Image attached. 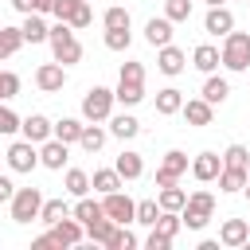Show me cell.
I'll return each instance as SVG.
<instances>
[{"label": "cell", "mask_w": 250, "mask_h": 250, "mask_svg": "<svg viewBox=\"0 0 250 250\" xmlns=\"http://www.w3.org/2000/svg\"><path fill=\"white\" fill-rule=\"evenodd\" d=\"M47 43H51L55 62H62V66H74V62L82 59V43L74 39V27H70V23H62V20L47 31Z\"/></svg>", "instance_id": "obj_1"}, {"label": "cell", "mask_w": 250, "mask_h": 250, "mask_svg": "<svg viewBox=\"0 0 250 250\" xmlns=\"http://www.w3.org/2000/svg\"><path fill=\"white\" fill-rule=\"evenodd\" d=\"M82 234H86V227H82L74 215H62V219L51 223V230H47L43 238H35L31 246H35V250H47V246H78Z\"/></svg>", "instance_id": "obj_2"}, {"label": "cell", "mask_w": 250, "mask_h": 250, "mask_svg": "<svg viewBox=\"0 0 250 250\" xmlns=\"http://www.w3.org/2000/svg\"><path fill=\"white\" fill-rule=\"evenodd\" d=\"M219 62L227 70H246L250 66V31H227L223 35V47H219Z\"/></svg>", "instance_id": "obj_3"}, {"label": "cell", "mask_w": 250, "mask_h": 250, "mask_svg": "<svg viewBox=\"0 0 250 250\" xmlns=\"http://www.w3.org/2000/svg\"><path fill=\"white\" fill-rule=\"evenodd\" d=\"M211 215H215V195H211V191H191L188 203L180 207V219H184V227H191V230H203V227L211 223Z\"/></svg>", "instance_id": "obj_4"}, {"label": "cell", "mask_w": 250, "mask_h": 250, "mask_svg": "<svg viewBox=\"0 0 250 250\" xmlns=\"http://www.w3.org/2000/svg\"><path fill=\"white\" fill-rule=\"evenodd\" d=\"M12 207V223H35L39 207H43V191L39 188H16V195L8 199Z\"/></svg>", "instance_id": "obj_5"}, {"label": "cell", "mask_w": 250, "mask_h": 250, "mask_svg": "<svg viewBox=\"0 0 250 250\" xmlns=\"http://www.w3.org/2000/svg\"><path fill=\"white\" fill-rule=\"evenodd\" d=\"M109 113H113V90L90 86V90L82 94V117H86V121H109Z\"/></svg>", "instance_id": "obj_6"}, {"label": "cell", "mask_w": 250, "mask_h": 250, "mask_svg": "<svg viewBox=\"0 0 250 250\" xmlns=\"http://www.w3.org/2000/svg\"><path fill=\"white\" fill-rule=\"evenodd\" d=\"M102 211L113 219V223H121V227H129L133 223V215H137V203L117 188V191H105V199H102Z\"/></svg>", "instance_id": "obj_7"}, {"label": "cell", "mask_w": 250, "mask_h": 250, "mask_svg": "<svg viewBox=\"0 0 250 250\" xmlns=\"http://www.w3.org/2000/svg\"><path fill=\"white\" fill-rule=\"evenodd\" d=\"M188 152H180V148H168L164 152V160H160V168H156V188H164V184H176L184 172H188Z\"/></svg>", "instance_id": "obj_8"}, {"label": "cell", "mask_w": 250, "mask_h": 250, "mask_svg": "<svg viewBox=\"0 0 250 250\" xmlns=\"http://www.w3.org/2000/svg\"><path fill=\"white\" fill-rule=\"evenodd\" d=\"M39 164V148L31 141H12L8 145V168L12 172H31Z\"/></svg>", "instance_id": "obj_9"}, {"label": "cell", "mask_w": 250, "mask_h": 250, "mask_svg": "<svg viewBox=\"0 0 250 250\" xmlns=\"http://www.w3.org/2000/svg\"><path fill=\"white\" fill-rule=\"evenodd\" d=\"M184 66H188V55H184L176 43H164V47H156V70H160V74L176 78Z\"/></svg>", "instance_id": "obj_10"}, {"label": "cell", "mask_w": 250, "mask_h": 250, "mask_svg": "<svg viewBox=\"0 0 250 250\" xmlns=\"http://www.w3.org/2000/svg\"><path fill=\"white\" fill-rule=\"evenodd\" d=\"M35 86H39L43 94H59V90L66 86V66H62V62H43V66L35 70Z\"/></svg>", "instance_id": "obj_11"}, {"label": "cell", "mask_w": 250, "mask_h": 250, "mask_svg": "<svg viewBox=\"0 0 250 250\" xmlns=\"http://www.w3.org/2000/svg\"><path fill=\"white\" fill-rule=\"evenodd\" d=\"M180 113H184V121H188V125H195V129H203V125H211V121H215V105H211V102H203V98H188V102L180 105Z\"/></svg>", "instance_id": "obj_12"}, {"label": "cell", "mask_w": 250, "mask_h": 250, "mask_svg": "<svg viewBox=\"0 0 250 250\" xmlns=\"http://www.w3.org/2000/svg\"><path fill=\"white\" fill-rule=\"evenodd\" d=\"M203 31H207V35H227V31H234V16H230V8H227V4L207 8V16H203Z\"/></svg>", "instance_id": "obj_13"}, {"label": "cell", "mask_w": 250, "mask_h": 250, "mask_svg": "<svg viewBox=\"0 0 250 250\" xmlns=\"http://www.w3.org/2000/svg\"><path fill=\"white\" fill-rule=\"evenodd\" d=\"M20 133H23V141L43 145V141L51 137V121H47L43 113H27V117H20Z\"/></svg>", "instance_id": "obj_14"}, {"label": "cell", "mask_w": 250, "mask_h": 250, "mask_svg": "<svg viewBox=\"0 0 250 250\" xmlns=\"http://www.w3.org/2000/svg\"><path fill=\"white\" fill-rule=\"evenodd\" d=\"M66 156H70V152H66V145H62L59 137H47V141L39 145V164L51 168V172H59V168L66 164Z\"/></svg>", "instance_id": "obj_15"}, {"label": "cell", "mask_w": 250, "mask_h": 250, "mask_svg": "<svg viewBox=\"0 0 250 250\" xmlns=\"http://www.w3.org/2000/svg\"><path fill=\"white\" fill-rule=\"evenodd\" d=\"M188 168H191V176H195L199 184H211V180L219 176V168H223V156H219V152H199Z\"/></svg>", "instance_id": "obj_16"}, {"label": "cell", "mask_w": 250, "mask_h": 250, "mask_svg": "<svg viewBox=\"0 0 250 250\" xmlns=\"http://www.w3.org/2000/svg\"><path fill=\"white\" fill-rule=\"evenodd\" d=\"M219 242H223V246H246V242H250V223H246V219H223Z\"/></svg>", "instance_id": "obj_17"}, {"label": "cell", "mask_w": 250, "mask_h": 250, "mask_svg": "<svg viewBox=\"0 0 250 250\" xmlns=\"http://www.w3.org/2000/svg\"><path fill=\"white\" fill-rule=\"evenodd\" d=\"M145 39H148V47L172 43V20H168V16H152V20L145 23Z\"/></svg>", "instance_id": "obj_18"}, {"label": "cell", "mask_w": 250, "mask_h": 250, "mask_svg": "<svg viewBox=\"0 0 250 250\" xmlns=\"http://www.w3.org/2000/svg\"><path fill=\"white\" fill-rule=\"evenodd\" d=\"M20 31H23V43H47V23H43V16L39 12H27L23 16V23H20Z\"/></svg>", "instance_id": "obj_19"}, {"label": "cell", "mask_w": 250, "mask_h": 250, "mask_svg": "<svg viewBox=\"0 0 250 250\" xmlns=\"http://www.w3.org/2000/svg\"><path fill=\"white\" fill-rule=\"evenodd\" d=\"M191 66H195V70H203V74H215V70H219V47L199 43V47L191 51Z\"/></svg>", "instance_id": "obj_20"}, {"label": "cell", "mask_w": 250, "mask_h": 250, "mask_svg": "<svg viewBox=\"0 0 250 250\" xmlns=\"http://www.w3.org/2000/svg\"><path fill=\"white\" fill-rule=\"evenodd\" d=\"M227 94H230V82L227 78H219V74H207V82H203V102H211V105H223L227 102Z\"/></svg>", "instance_id": "obj_21"}, {"label": "cell", "mask_w": 250, "mask_h": 250, "mask_svg": "<svg viewBox=\"0 0 250 250\" xmlns=\"http://www.w3.org/2000/svg\"><path fill=\"white\" fill-rule=\"evenodd\" d=\"M113 168H117L121 180H141V176H145V160H141V152H121Z\"/></svg>", "instance_id": "obj_22"}, {"label": "cell", "mask_w": 250, "mask_h": 250, "mask_svg": "<svg viewBox=\"0 0 250 250\" xmlns=\"http://www.w3.org/2000/svg\"><path fill=\"white\" fill-rule=\"evenodd\" d=\"M180 105H184V94H180L176 86H164V90L156 94V113H160V117H172V113H180Z\"/></svg>", "instance_id": "obj_23"}, {"label": "cell", "mask_w": 250, "mask_h": 250, "mask_svg": "<svg viewBox=\"0 0 250 250\" xmlns=\"http://www.w3.org/2000/svg\"><path fill=\"white\" fill-rule=\"evenodd\" d=\"M109 133H113V137H121V141H129V137H137V133H141V121H137L133 113H117V117L109 113Z\"/></svg>", "instance_id": "obj_24"}, {"label": "cell", "mask_w": 250, "mask_h": 250, "mask_svg": "<svg viewBox=\"0 0 250 250\" xmlns=\"http://www.w3.org/2000/svg\"><path fill=\"white\" fill-rule=\"evenodd\" d=\"M117 227H121V223H113L109 215H102V219L86 223V238H90V242H102V246H105V242L113 238V230H117Z\"/></svg>", "instance_id": "obj_25"}, {"label": "cell", "mask_w": 250, "mask_h": 250, "mask_svg": "<svg viewBox=\"0 0 250 250\" xmlns=\"http://www.w3.org/2000/svg\"><path fill=\"white\" fill-rule=\"evenodd\" d=\"M113 102H121V105H137V102H145V82H121V78H117Z\"/></svg>", "instance_id": "obj_26"}, {"label": "cell", "mask_w": 250, "mask_h": 250, "mask_svg": "<svg viewBox=\"0 0 250 250\" xmlns=\"http://www.w3.org/2000/svg\"><path fill=\"white\" fill-rule=\"evenodd\" d=\"M78 133H82V121L78 117H62L51 125V137H59L62 145H78Z\"/></svg>", "instance_id": "obj_27"}, {"label": "cell", "mask_w": 250, "mask_h": 250, "mask_svg": "<svg viewBox=\"0 0 250 250\" xmlns=\"http://www.w3.org/2000/svg\"><path fill=\"white\" fill-rule=\"evenodd\" d=\"M78 145H82L86 152H98V148L105 145V129H102V121H90V125H82V133H78Z\"/></svg>", "instance_id": "obj_28"}, {"label": "cell", "mask_w": 250, "mask_h": 250, "mask_svg": "<svg viewBox=\"0 0 250 250\" xmlns=\"http://www.w3.org/2000/svg\"><path fill=\"white\" fill-rule=\"evenodd\" d=\"M121 184H125V180L117 176V168H98V172L90 176V188H94V191H102V195H105V191H117Z\"/></svg>", "instance_id": "obj_29"}, {"label": "cell", "mask_w": 250, "mask_h": 250, "mask_svg": "<svg viewBox=\"0 0 250 250\" xmlns=\"http://www.w3.org/2000/svg\"><path fill=\"white\" fill-rule=\"evenodd\" d=\"M246 176H250L246 168H227V164H223L215 180H219V191H242V184H246Z\"/></svg>", "instance_id": "obj_30"}, {"label": "cell", "mask_w": 250, "mask_h": 250, "mask_svg": "<svg viewBox=\"0 0 250 250\" xmlns=\"http://www.w3.org/2000/svg\"><path fill=\"white\" fill-rule=\"evenodd\" d=\"M156 203H160V211H180V207L188 203V191L176 188V184H164L160 195H156Z\"/></svg>", "instance_id": "obj_31"}, {"label": "cell", "mask_w": 250, "mask_h": 250, "mask_svg": "<svg viewBox=\"0 0 250 250\" xmlns=\"http://www.w3.org/2000/svg\"><path fill=\"white\" fill-rule=\"evenodd\" d=\"M70 215H74V219H78V223L86 227V223H94V219H102L105 211H102V203H94V199H86V195H78V203L70 207Z\"/></svg>", "instance_id": "obj_32"}, {"label": "cell", "mask_w": 250, "mask_h": 250, "mask_svg": "<svg viewBox=\"0 0 250 250\" xmlns=\"http://www.w3.org/2000/svg\"><path fill=\"white\" fill-rule=\"evenodd\" d=\"M62 215H70V203L66 199H43V207H39V223H59Z\"/></svg>", "instance_id": "obj_33"}, {"label": "cell", "mask_w": 250, "mask_h": 250, "mask_svg": "<svg viewBox=\"0 0 250 250\" xmlns=\"http://www.w3.org/2000/svg\"><path fill=\"white\" fill-rule=\"evenodd\" d=\"M23 47V31L20 27H0V59H12Z\"/></svg>", "instance_id": "obj_34"}, {"label": "cell", "mask_w": 250, "mask_h": 250, "mask_svg": "<svg viewBox=\"0 0 250 250\" xmlns=\"http://www.w3.org/2000/svg\"><path fill=\"white\" fill-rule=\"evenodd\" d=\"M180 227H184L180 211H160V215H156V223H152V230H160V234H168V238H176V234H180Z\"/></svg>", "instance_id": "obj_35"}, {"label": "cell", "mask_w": 250, "mask_h": 250, "mask_svg": "<svg viewBox=\"0 0 250 250\" xmlns=\"http://www.w3.org/2000/svg\"><path fill=\"white\" fill-rule=\"evenodd\" d=\"M129 43H133L129 27H105V47L109 51H129Z\"/></svg>", "instance_id": "obj_36"}, {"label": "cell", "mask_w": 250, "mask_h": 250, "mask_svg": "<svg viewBox=\"0 0 250 250\" xmlns=\"http://www.w3.org/2000/svg\"><path fill=\"white\" fill-rule=\"evenodd\" d=\"M66 23H70V27H90V23H94L90 0H74V8H70V16H66Z\"/></svg>", "instance_id": "obj_37"}, {"label": "cell", "mask_w": 250, "mask_h": 250, "mask_svg": "<svg viewBox=\"0 0 250 250\" xmlns=\"http://www.w3.org/2000/svg\"><path fill=\"white\" fill-rule=\"evenodd\" d=\"M223 164H227V168H246V164H250V148H246V145H227Z\"/></svg>", "instance_id": "obj_38"}, {"label": "cell", "mask_w": 250, "mask_h": 250, "mask_svg": "<svg viewBox=\"0 0 250 250\" xmlns=\"http://www.w3.org/2000/svg\"><path fill=\"white\" fill-rule=\"evenodd\" d=\"M66 191H70V195H86V191H90V172L70 168V172H66Z\"/></svg>", "instance_id": "obj_39"}, {"label": "cell", "mask_w": 250, "mask_h": 250, "mask_svg": "<svg viewBox=\"0 0 250 250\" xmlns=\"http://www.w3.org/2000/svg\"><path fill=\"white\" fill-rule=\"evenodd\" d=\"M156 215H160V203H156V199H141V203H137V215H133V223H141V227H152V223H156Z\"/></svg>", "instance_id": "obj_40"}, {"label": "cell", "mask_w": 250, "mask_h": 250, "mask_svg": "<svg viewBox=\"0 0 250 250\" xmlns=\"http://www.w3.org/2000/svg\"><path fill=\"white\" fill-rule=\"evenodd\" d=\"M164 16H168L172 23L191 20V0H164Z\"/></svg>", "instance_id": "obj_41"}, {"label": "cell", "mask_w": 250, "mask_h": 250, "mask_svg": "<svg viewBox=\"0 0 250 250\" xmlns=\"http://www.w3.org/2000/svg\"><path fill=\"white\" fill-rule=\"evenodd\" d=\"M133 246H137V234H133L129 227H117L113 238L105 242V250H133Z\"/></svg>", "instance_id": "obj_42"}, {"label": "cell", "mask_w": 250, "mask_h": 250, "mask_svg": "<svg viewBox=\"0 0 250 250\" xmlns=\"http://www.w3.org/2000/svg\"><path fill=\"white\" fill-rule=\"evenodd\" d=\"M20 94V74H12V70H0V102H12Z\"/></svg>", "instance_id": "obj_43"}, {"label": "cell", "mask_w": 250, "mask_h": 250, "mask_svg": "<svg viewBox=\"0 0 250 250\" xmlns=\"http://www.w3.org/2000/svg\"><path fill=\"white\" fill-rule=\"evenodd\" d=\"M12 133H20V117H16V109H8L0 102V137H12Z\"/></svg>", "instance_id": "obj_44"}, {"label": "cell", "mask_w": 250, "mask_h": 250, "mask_svg": "<svg viewBox=\"0 0 250 250\" xmlns=\"http://www.w3.org/2000/svg\"><path fill=\"white\" fill-rule=\"evenodd\" d=\"M102 23H105V27H129L133 20H129V8H105Z\"/></svg>", "instance_id": "obj_45"}, {"label": "cell", "mask_w": 250, "mask_h": 250, "mask_svg": "<svg viewBox=\"0 0 250 250\" xmlns=\"http://www.w3.org/2000/svg\"><path fill=\"white\" fill-rule=\"evenodd\" d=\"M121 82H145V66L141 62H125L121 66Z\"/></svg>", "instance_id": "obj_46"}, {"label": "cell", "mask_w": 250, "mask_h": 250, "mask_svg": "<svg viewBox=\"0 0 250 250\" xmlns=\"http://www.w3.org/2000/svg\"><path fill=\"white\" fill-rule=\"evenodd\" d=\"M145 246H148V250H168V246H172V238H168V234H160V230H152V234L145 238Z\"/></svg>", "instance_id": "obj_47"}, {"label": "cell", "mask_w": 250, "mask_h": 250, "mask_svg": "<svg viewBox=\"0 0 250 250\" xmlns=\"http://www.w3.org/2000/svg\"><path fill=\"white\" fill-rule=\"evenodd\" d=\"M70 8H74V0H55V8H51V12H55V16L62 20V23H66V16H70Z\"/></svg>", "instance_id": "obj_48"}, {"label": "cell", "mask_w": 250, "mask_h": 250, "mask_svg": "<svg viewBox=\"0 0 250 250\" xmlns=\"http://www.w3.org/2000/svg\"><path fill=\"white\" fill-rule=\"evenodd\" d=\"M12 195H16V184H12L8 176H0V203H8Z\"/></svg>", "instance_id": "obj_49"}, {"label": "cell", "mask_w": 250, "mask_h": 250, "mask_svg": "<svg viewBox=\"0 0 250 250\" xmlns=\"http://www.w3.org/2000/svg\"><path fill=\"white\" fill-rule=\"evenodd\" d=\"M55 8V0H31V12H39V16H47Z\"/></svg>", "instance_id": "obj_50"}, {"label": "cell", "mask_w": 250, "mask_h": 250, "mask_svg": "<svg viewBox=\"0 0 250 250\" xmlns=\"http://www.w3.org/2000/svg\"><path fill=\"white\" fill-rule=\"evenodd\" d=\"M12 8H16V12H23V16H27V12H31V0H12Z\"/></svg>", "instance_id": "obj_51"}, {"label": "cell", "mask_w": 250, "mask_h": 250, "mask_svg": "<svg viewBox=\"0 0 250 250\" xmlns=\"http://www.w3.org/2000/svg\"><path fill=\"white\" fill-rule=\"evenodd\" d=\"M203 4H207V8H219V4H227V0H203Z\"/></svg>", "instance_id": "obj_52"}, {"label": "cell", "mask_w": 250, "mask_h": 250, "mask_svg": "<svg viewBox=\"0 0 250 250\" xmlns=\"http://www.w3.org/2000/svg\"><path fill=\"white\" fill-rule=\"evenodd\" d=\"M242 191H246V199H250V176H246V184H242Z\"/></svg>", "instance_id": "obj_53"}, {"label": "cell", "mask_w": 250, "mask_h": 250, "mask_svg": "<svg viewBox=\"0 0 250 250\" xmlns=\"http://www.w3.org/2000/svg\"><path fill=\"white\" fill-rule=\"evenodd\" d=\"M246 172H250V164H246Z\"/></svg>", "instance_id": "obj_54"}, {"label": "cell", "mask_w": 250, "mask_h": 250, "mask_svg": "<svg viewBox=\"0 0 250 250\" xmlns=\"http://www.w3.org/2000/svg\"><path fill=\"white\" fill-rule=\"evenodd\" d=\"M246 4H250V0H246Z\"/></svg>", "instance_id": "obj_55"}]
</instances>
